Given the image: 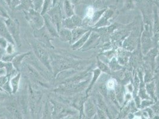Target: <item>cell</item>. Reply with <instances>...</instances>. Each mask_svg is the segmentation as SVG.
<instances>
[{"instance_id": "1", "label": "cell", "mask_w": 159, "mask_h": 119, "mask_svg": "<svg viewBox=\"0 0 159 119\" xmlns=\"http://www.w3.org/2000/svg\"><path fill=\"white\" fill-rule=\"evenodd\" d=\"M52 73L56 77L60 72L70 69L79 70L83 67V63L75 60L71 59L58 54L51 55Z\"/></svg>"}, {"instance_id": "2", "label": "cell", "mask_w": 159, "mask_h": 119, "mask_svg": "<svg viewBox=\"0 0 159 119\" xmlns=\"http://www.w3.org/2000/svg\"><path fill=\"white\" fill-rule=\"evenodd\" d=\"M89 84V79L80 82H62V84L54 90V92L62 95H70L82 92L84 89H87Z\"/></svg>"}, {"instance_id": "3", "label": "cell", "mask_w": 159, "mask_h": 119, "mask_svg": "<svg viewBox=\"0 0 159 119\" xmlns=\"http://www.w3.org/2000/svg\"><path fill=\"white\" fill-rule=\"evenodd\" d=\"M49 101L51 104L53 119H62L68 116H75L77 113L76 110L67 107L56 100L51 99Z\"/></svg>"}, {"instance_id": "4", "label": "cell", "mask_w": 159, "mask_h": 119, "mask_svg": "<svg viewBox=\"0 0 159 119\" xmlns=\"http://www.w3.org/2000/svg\"><path fill=\"white\" fill-rule=\"evenodd\" d=\"M32 46L33 48V52L37 59L49 72H52L51 55L45 49V46L42 45L38 42H33Z\"/></svg>"}, {"instance_id": "5", "label": "cell", "mask_w": 159, "mask_h": 119, "mask_svg": "<svg viewBox=\"0 0 159 119\" xmlns=\"http://www.w3.org/2000/svg\"><path fill=\"white\" fill-rule=\"evenodd\" d=\"M42 98V93L39 91L35 90L33 87L29 86V107L33 119L36 118V116L39 111L40 104Z\"/></svg>"}, {"instance_id": "6", "label": "cell", "mask_w": 159, "mask_h": 119, "mask_svg": "<svg viewBox=\"0 0 159 119\" xmlns=\"http://www.w3.org/2000/svg\"><path fill=\"white\" fill-rule=\"evenodd\" d=\"M33 36L42 45L49 48L53 49L54 46L52 44V36L47 31L45 27L43 26L39 29L33 30Z\"/></svg>"}, {"instance_id": "7", "label": "cell", "mask_w": 159, "mask_h": 119, "mask_svg": "<svg viewBox=\"0 0 159 119\" xmlns=\"http://www.w3.org/2000/svg\"><path fill=\"white\" fill-rule=\"evenodd\" d=\"M4 22L9 32L13 39L15 45L18 47H20L22 43L20 37V26L19 22L10 18L6 19Z\"/></svg>"}, {"instance_id": "8", "label": "cell", "mask_w": 159, "mask_h": 119, "mask_svg": "<svg viewBox=\"0 0 159 119\" xmlns=\"http://www.w3.org/2000/svg\"><path fill=\"white\" fill-rule=\"evenodd\" d=\"M139 31H133L124 40L122 43V48L129 52H133L137 47L138 37Z\"/></svg>"}, {"instance_id": "9", "label": "cell", "mask_w": 159, "mask_h": 119, "mask_svg": "<svg viewBox=\"0 0 159 119\" xmlns=\"http://www.w3.org/2000/svg\"><path fill=\"white\" fill-rule=\"evenodd\" d=\"M27 20L33 30L41 29L45 25V19L36 12H31L27 17Z\"/></svg>"}, {"instance_id": "10", "label": "cell", "mask_w": 159, "mask_h": 119, "mask_svg": "<svg viewBox=\"0 0 159 119\" xmlns=\"http://www.w3.org/2000/svg\"><path fill=\"white\" fill-rule=\"evenodd\" d=\"M97 107H96L93 99L87 98L83 107V113L87 119H92L96 113Z\"/></svg>"}, {"instance_id": "11", "label": "cell", "mask_w": 159, "mask_h": 119, "mask_svg": "<svg viewBox=\"0 0 159 119\" xmlns=\"http://www.w3.org/2000/svg\"><path fill=\"white\" fill-rule=\"evenodd\" d=\"M82 20L77 16H72L71 17H67L62 22V27H64L70 30H73L74 29L79 27H81Z\"/></svg>"}, {"instance_id": "12", "label": "cell", "mask_w": 159, "mask_h": 119, "mask_svg": "<svg viewBox=\"0 0 159 119\" xmlns=\"http://www.w3.org/2000/svg\"><path fill=\"white\" fill-rule=\"evenodd\" d=\"M6 108L10 114L17 119H23V116L19 107L18 103L15 101H11L6 104Z\"/></svg>"}, {"instance_id": "13", "label": "cell", "mask_w": 159, "mask_h": 119, "mask_svg": "<svg viewBox=\"0 0 159 119\" xmlns=\"http://www.w3.org/2000/svg\"><path fill=\"white\" fill-rule=\"evenodd\" d=\"M113 14V12L112 10H108L104 14L102 15L99 21L92 27L93 29H98L110 26L111 23H109V20L112 17Z\"/></svg>"}, {"instance_id": "14", "label": "cell", "mask_w": 159, "mask_h": 119, "mask_svg": "<svg viewBox=\"0 0 159 119\" xmlns=\"http://www.w3.org/2000/svg\"><path fill=\"white\" fill-rule=\"evenodd\" d=\"M25 69L27 74L33 81L39 83H43V79L36 69L29 64H25Z\"/></svg>"}, {"instance_id": "15", "label": "cell", "mask_w": 159, "mask_h": 119, "mask_svg": "<svg viewBox=\"0 0 159 119\" xmlns=\"http://www.w3.org/2000/svg\"><path fill=\"white\" fill-rule=\"evenodd\" d=\"M30 54H31V52H27V53L16 54V55L14 57L11 63L13 65L14 69L17 70V72L20 71V69L22 66L23 60L28 55H30Z\"/></svg>"}, {"instance_id": "16", "label": "cell", "mask_w": 159, "mask_h": 119, "mask_svg": "<svg viewBox=\"0 0 159 119\" xmlns=\"http://www.w3.org/2000/svg\"><path fill=\"white\" fill-rule=\"evenodd\" d=\"M21 73H17L14 74L10 79V85L11 89V93L16 94L17 93L20 87V80H21Z\"/></svg>"}, {"instance_id": "17", "label": "cell", "mask_w": 159, "mask_h": 119, "mask_svg": "<svg viewBox=\"0 0 159 119\" xmlns=\"http://www.w3.org/2000/svg\"><path fill=\"white\" fill-rule=\"evenodd\" d=\"M92 29L89 30L87 32L85 33L84 35H83L79 40H77L75 42H74L72 45H71V48L74 51H77L81 50L83 46L86 43L87 40H88L90 33L92 32Z\"/></svg>"}, {"instance_id": "18", "label": "cell", "mask_w": 159, "mask_h": 119, "mask_svg": "<svg viewBox=\"0 0 159 119\" xmlns=\"http://www.w3.org/2000/svg\"><path fill=\"white\" fill-rule=\"evenodd\" d=\"M114 92L119 105L122 106L124 104V99L125 95L124 87L122 86V85L120 83L118 82L114 88Z\"/></svg>"}, {"instance_id": "19", "label": "cell", "mask_w": 159, "mask_h": 119, "mask_svg": "<svg viewBox=\"0 0 159 119\" xmlns=\"http://www.w3.org/2000/svg\"><path fill=\"white\" fill-rule=\"evenodd\" d=\"M89 30V29H86L83 27H79L74 29L71 30L72 33V40L70 43L71 45H72L74 42H75L77 40H79L80 38L84 35L85 33L87 32Z\"/></svg>"}, {"instance_id": "20", "label": "cell", "mask_w": 159, "mask_h": 119, "mask_svg": "<svg viewBox=\"0 0 159 119\" xmlns=\"http://www.w3.org/2000/svg\"><path fill=\"white\" fill-rule=\"evenodd\" d=\"M102 73V72L98 68H96V69L93 70V76L92 78V79L90 80V82H89V84L87 86L86 92H85L87 96H88V93H90L91 91L92 90L93 86L95 85V83L97 82V81L98 80V79H99Z\"/></svg>"}, {"instance_id": "21", "label": "cell", "mask_w": 159, "mask_h": 119, "mask_svg": "<svg viewBox=\"0 0 159 119\" xmlns=\"http://www.w3.org/2000/svg\"><path fill=\"white\" fill-rule=\"evenodd\" d=\"M130 52L127 51L125 50L124 49L119 48L118 49V51H117V59L118 60L119 63L120 65L122 66H125L127 64L128 60H129V57L128 53Z\"/></svg>"}, {"instance_id": "22", "label": "cell", "mask_w": 159, "mask_h": 119, "mask_svg": "<svg viewBox=\"0 0 159 119\" xmlns=\"http://www.w3.org/2000/svg\"><path fill=\"white\" fill-rule=\"evenodd\" d=\"M0 36L6 39L9 43H11L15 45L13 39L9 32L5 22L1 20H0Z\"/></svg>"}, {"instance_id": "23", "label": "cell", "mask_w": 159, "mask_h": 119, "mask_svg": "<svg viewBox=\"0 0 159 119\" xmlns=\"http://www.w3.org/2000/svg\"><path fill=\"white\" fill-rule=\"evenodd\" d=\"M45 25L44 26L45 27L47 31L50 34L52 38H58V32L57 28L53 25V23L50 20L49 18H45Z\"/></svg>"}, {"instance_id": "24", "label": "cell", "mask_w": 159, "mask_h": 119, "mask_svg": "<svg viewBox=\"0 0 159 119\" xmlns=\"http://www.w3.org/2000/svg\"><path fill=\"white\" fill-rule=\"evenodd\" d=\"M58 38L63 42L71 43L72 40L71 31L64 27H62L58 32Z\"/></svg>"}, {"instance_id": "25", "label": "cell", "mask_w": 159, "mask_h": 119, "mask_svg": "<svg viewBox=\"0 0 159 119\" xmlns=\"http://www.w3.org/2000/svg\"><path fill=\"white\" fill-rule=\"evenodd\" d=\"M100 37V35L99 33L94 31H92L88 40H87L86 43L81 50H82L83 51H84V50H88L90 46H92L93 44H94L99 39Z\"/></svg>"}, {"instance_id": "26", "label": "cell", "mask_w": 159, "mask_h": 119, "mask_svg": "<svg viewBox=\"0 0 159 119\" xmlns=\"http://www.w3.org/2000/svg\"><path fill=\"white\" fill-rule=\"evenodd\" d=\"M146 91L150 97L154 101H157V97L156 95V85L154 80L149 83H147L145 85Z\"/></svg>"}, {"instance_id": "27", "label": "cell", "mask_w": 159, "mask_h": 119, "mask_svg": "<svg viewBox=\"0 0 159 119\" xmlns=\"http://www.w3.org/2000/svg\"><path fill=\"white\" fill-rule=\"evenodd\" d=\"M97 103H98V107H99L103 112H106L107 116H109V117H110L111 116H110V113L109 112L108 107L106 104V102L104 99L103 97L99 93H98V96H97Z\"/></svg>"}, {"instance_id": "28", "label": "cell", "mask_w": 159, "mask_h": 119, "mask_svg": "<svg viewBox=\"0 0 159 119\" xmlns=\"http://www.w3.org/2000/svg\"><path fill=\"white\" fill-rule=\"evenodd\" d=\"M107 65H108V66L109 67V68L111 69V70L112 72H116V71H118V70L124 69V66H122V65L120 64L117 58L115 57H113L112 59L110 60Z\"/></svg>"}, {"instance_id": "29", "label": "cell", "mask_w": 159, "mask_h": 119, "mask_svg": "<svg viewBox=\"0 0 159 119\" xmlns=\"http://www.w3.org/2000/svg\"><path fill=\"white\" fill-rule=\"evenodd\" d=\"M42 119H53L51 104L49 100L47 101V102L45 104Z\"/></svg>"}, {"instance_id": "30", "label": "cell", "mask_w": 159, "mask_h": 119, "mask_svg": "<svg viewBox=\"0 0 159 119\" xmlns=\"http://www.w3.org/2000/svg\"><path fill=\"white\" fill-rule=\"evenodd\" d=\"M96 64H97L98 68L102 72V73H105L108 75L112 74V72L111 71L109 67L108 66L107 64H105L103 61H102L101 60H100L99 58H98L97 59Z\"/></svg>"}, {"instance_id": "31", "label": "cell", "mask_w": 159, "mask_h": 119, "mask_svg": "<svg viewBox=\"0 0 159 119\" xmlns=\"http://www.w3.org/2000/svg\"><path fill=\"white\" fill-rule=\"evenodd\" d=\"M154 102L152 99H143L141 101L140 108L141 109H145L147 107H150L154 104Z\"/></svg>"}, {"instance_id": "32", "label": "cell", "mask_w": 159, "mask_h": 119, "mask_svg": "<svg viewBox=\"0 0 159 119\" xmlns=\"http://www.w3.org/2000/svg\"><path fill=\"white\" fill-rule=\"evenodd\" d=\"M117 82H118L116 81V80L115 79L113 78H111V79L108 80L106 84V88H107V90H113Z\"/></svg>"}, {"instance_id": "33", "label": "cell", "mask_w": 159, "mask_h": 119, "mask_svg": "<svg viewBox=\"0 0 159 119\" xmlns=\"http://www.w3.org/2000/svg\"><path fill=\"white\" fill-rule=\"evenodd\" d=\"M156 80L155 85H156V95L157 97V99H159V72L156 73Z\"/></svg>"}, {"instance_id": "34", "label": "cell", "mask_w": 159, "mask_h": 119, "mask_svg": "<svg viewBox=\"0 0 159 119\" xmlns=\"http://www.w3.org/2000/svg\"><path fill=\"white\" fill-rule=\"evenodd\" d=\"M15 46L13 44L8 43L6 48V53L7 54H15Z\"/></svg>"}, {"instance_id": "35", "label": "cell", "mask_w": 159, "mask_h": 119, "mask_svg": "<svg viewBox=\"0 0 159 119\" xmlns=\"http://www.w3.org/2000/svg\"><path fill=\"white\" fill-rule=\"evenodd\" d=\"M96 113L98 114V117L99 119H107V116L106 112H103L102 110H101L99 107H97Z\"/></svg>"}, {"instance_id": "36", "label": "cell", "mask_w": 159, "mask_h": 119, "mask_svg": "<svg viewBox=\"0 0 159 119\" xmlns=\"http://www.w3.org/2000/svg\"><path fill=\"white\" fill-rule=\"evenodd\" d=\"M8 42L6 39H5L3 37H1L0 36V46L2 47V48L5 49L6 48L8 44Z\"/></svg>"}, {"instance_id": "37", "label": "cell", "mask_w": 159, "mask_h": 119, "mask_svg": "<svg viewBox=\"0 0 159 119\" xmlns=\"http://www.w3.org/2000/svg\"><path fill=\"white\" fill-rule=\"evenodd\" d=\"M144 110L148 113V116H149V117H150V119H152V117H154V116L156 114L153 111V110L151 108V107H147V108H146L144 109Z\"/></svg>"}, {"instance_id": "38", "label": "cell", "mask_w": 159, "mask_h": 119, "mask_svg": "<svg viewBox=\"0 0 159 119\" xmlns=\"http://www.w3.org/2000/svg\"><path fill=\"white\" fill-rule=\"evenodd\" d=\"M0 16H2V17H5V18H6V19L9 18V17L7 16V13H6L1 7H0Z\"/></svg>"}, {"instance_id": "39", "label": "cell", "mask_w": 159, "mask_h": 119, "mask_svg": "<svg viewBox=\"0 0 159 119\" xmlns=\"http://www.w3.org/2000/svg\"><path fill=\"white\" fill-rule=\"evenodd\" d=\"M6 54V50L0 46V60L2 59V57Z\"/></svg>"}, {"instance_id": "40", "label": "cell", "mask_w": 159, "mask_h": 119, "mask_svg": "<svg viewBox=\"0 0 159 119\" xmlns=\"http://www.w3.org/2000/svg\"><path fill=\"white\" fill-rule=\"evenodd\" d=\"M6 75V70L4 69H0V76Z\"/></svg>"}, {"instance_id": "41", "label": "cell", "mask_w": 159, "mask_h": 119, "mask_svg": "<svg viewBox=\"0 0 159 119\" xmlns=\"http://www.w3.org/2000/svg\"><path fill=\"white\" fill-rule=\"evenodd\" d=\"M62 119H78L77 117H75L74 116H68V117H66V118H64Z\"/></svg>"}, {"instance_id": "42", "label": "cell", "mask_w": 159, "mask_h": 119, "mask_svg": "<svg viewBox=\"0 0 159 119\" xmlns=\"http://www.w3.org/2000/svg\"><path fill=\"white\" fill-rule=\"evenodd\" d=\"M152 119H159V114H155L154 116V117H152Z\"/></svg>"}, {"instance_id": "43", "label": "cell", "mask_w": 159, "mask_h": 119, "mask_svg": "<svg viewBox=\"0 0 159 119\" xmlns=\"http://www.w3.org/2000/svg\"><path fill=\"white\" fill-rule=\"evenodd\" d=\"M133 119H141V118H140V117H139V116H135Z\"/></svg>"}, {"instance_id": "44", "label": "cell", "mask_w": 159, "mask_h": 119, "mask_svg": "<svg viewBox=\"0 0 159 119\" xmlns=\"http://www.w3.org/2000/svg\"><path fill=\"white\" fill-rule=\"evenodd\" d=\"M0 119H7L6 117H0Z\"/></svg>"}, {"instance_id": "45", "label": "cell", "mask_w": 159, "mask_h": 119, "mask_svg": "<svg viewBox=\"0 0 159 119\" xmlns=\"http://www.w3.org/2000/svg\"><path fill=\"white\" fill-rule=\"evenodd\" d=\"M158 7H159V12H158V15H159V6H158Z\"/></svg>"}, {"instance_id": "46", "label": "cell", "mask_w": 159, "mask_h": 119, "mask_svg": "<svg viewBox=\"0 0 159 119\" xmlns=\"http://www.w3.org/2000/svg\"><path fill=\"white\" fill-rule=\"evenodd\" d=\"M128 119V118H125V119Z\"/></svg>"}, {"instance_id": "47", "label": "cell", "mask_w": 159, "mask_h": 119, "mask_svg": "<svg viewBox=\"0 0 159 119\" xmlns=\"http://www.w3.org/2000/svg\"><path fill=\"white\" fill-rule=\"evenodd\" d=\"M158 105H159V104H158Z\"/></svg>"}]
</instances>
